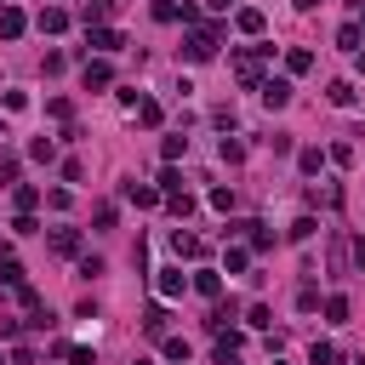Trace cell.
<instances>
[{
  "label": "cell",
  "mask_w": 365,
  "mask_h": 365,
  "mask_svg": "<svg viewBox=\"0 0 365 365\" xmlns=\"http://www.w3.org/2000/svg\"><path fill=\"white\" fill-rule=\"evenodd\" d=\"M52 251L58 257H80V234L74 228H52Z\"/></svg>",
  "instance_id": "obj_6"
},
{
  "label": "cell",
  "mask_w": 365,
  "mask_h": 365,
  "mask_svg": "<svg viewBox=\"0 0 365 365\" xmlns=\"http://www.w3.org/2000/svg\"><path fill=\"white\" fill-rule=\"evenodd\" d=\"M166 359H189V343H182V337H166Z\"/></svg>",
  "instance_id": "obj_30"
},
{
  "label": "cell",
  "mask_w": 365,
  "mask_h": 365,
  "mask_svg": "<svg viewBox=\"0 0 365 365\" xmlns=\"http://www.w3.org/2000/svg\"><path fill=\"white\" fill-rule=\"evenodd\" d=\"M331 103H337V109L354 103V86H348V80H331Z\"/></svg>",
  "instance_id": "obj_19"
},
{
  "label": "cell",
  "mask_w": 365,
  "mask_h": 365,
  "mask_svg": "<svg viewBox=\"0 0 365 365\" xmlns=\"http://www.w3.org/2000/svg\"><path fill=\"white\" fill-rule=\"evenodd\" d=\"M354 29H359V34H365V6H359V23H354Z\"/></svg>",
  "instance_id": "obj_35"
},
{
  "label": "cell",
  "mask_w": 365,
  "mask_h": 365,
  "mask_svg": "<svg viewBox=\"0 0 365 365\" xmlns=\"http://www.w3.org/2000/svg\"><path fill=\"white\" fill-rule=\"evenodd\" d=\"M0 280H6V286H23V268H18V257H6V251H0Z\"/></svg>",
  "instance_id": "obj_15"
},
{
  "label": "cell",
  "mask_w": 365,
  "mask_h": 365,
  "mask_svg": "<svg viewBox=\"0 0 365 365\" xmlns=\"http://www.w3.org/2000/svg\"><path fill=\"white\" fill-rule=\"evenodd\" d=\"M154 18H160V23H177V18H182V6H177V0H160Z\"/></svg>",
  "instance_id": "obj_26"
},
{
  "label": "cell",
  "mask_w": 365,
  "mask_h": 365,
  "mask_svg": "<svg viewBox=\"0 0 365 365\" xmlns=\"http://www.w3.org/2000/svg\"><path fill=\"white\" fill-rule=\"evenodd\" d=\"M257 91H263V103H268V109H286V103H291V80H263Z\"/></svg>",
  "instance_id": "obj_4"
},
{
  "label": "cell",
  "mask_w": 365,
  "mask_h": 365,
  "mask_svg": "<svg viewBox=\"0 0 365 365\" xmlns=\"http://www.w3.org/2000/svg\"><path fill=\"white\" fill-rule=\"evenodd\" d=\"M40 206V189H29V182H23V189H18V211H34Z\"/></svg>",
  "instance_id": "obj_28"
},
{
  "label": "cell",
  "mask_w": 365,
  "mask_h": 365,
  "mask_svg": "<svg viewBox=\"0 0 365 365\" xmlns=\"http://www.w3.org/2000/svg\"><path fill=\"white\" fill-rule=\"evenodd\" d=\"M194 291H206V297H217V291H223V280H217V274H211V268H200V274H194Z\"/></svg>",
  "instance_id": "obj_17"
},
{
  "label": "cell",
  "mask_w": 365,
  "mask_h": 365,
  "mask_svg": "<svg viewBox=\"0 0 365 365\" xmlns=\"http://www.w3.org/2000/svg\"><path fill=\"white\" fill-rule=\"evenodd\" d=\"M137 120H143V126H160V103L143 98V103H137Z\"/></svg>",
  "instance_id": "obj_27"
},
{
  "label": "cell",
  "mask_w": 365,
  "mask_h": 365,
  "mask_svg": "<svg viewBox=\"0 0 365 365\" xmlns=\"http://www.w3.org/2000/svg\"><path fill=\"white\" fill-rule=\"evenodd\" d=\"M297 166H303V171H308V177H314V171H319V166H326V154H319V149H303V154H297Z\"/></svg>",
  "instance_id": "obj_23"
},
{
  "label": "cell",
  "mask_w": 365,
  "mask_h": 365,
  "mask_svg": "<svg viewBox=\"0 0 365 365\" xmlns=\"http://www.w3.org/2000/svg\"><path fill=\"white\" fill-rule=\"evenodd\" d=\"M109 80H114V74H109V63H103V58H98V63L86 58V91H103Z\"/></svg>",
  "instance_id": "obj_8"
},
{
  "label": "cell",
  "mask_w": 365,
  "mask_h": 365,
  "mask_svg": "<svg viewBox=\"0 0 365 365\" xmlns=\"http://www.w3.org/2000/svg\"><path fill=\"white\" fill-rule=\"evenodd\" d=\"M286 69H291V74H308V69H314V52H303V46H291V52H286Z\"/></svg>",
  "instance_id": "obj_13"
},
{
  "label": "cell",
  "mask_w": 365,
  "mask_h": 365,
  "mask_svg": "<svg viewBox=\"0 0 365 365\" xmlns=\"http://www.w3.org/2000/svg\"><path fill=\"white\" fill-rule=\"evenodd\" d=\"M206 6H211V12H228V0H206Z\"/></svg>",
  "instance_id": "obj_33"
},
{
  "label": "cell",
  "mask_w": 365,
  "mask_h": 365,
  "mask_svg": "<svg viewBox=\"0 0 365 365\" xmlns=\"http://www.w3.org/2000/svg\"><path fill=\"white\" fill-rule=\"evenodd\" d=\"M223 160H228V166H240V160H246V143H234V137H223Z\"/></svg>",
  "instance_id": "obj_25"
},
{
  "label": "cell",
  "mask_w": 365,
  "mask_h": 365,
  "mask_svg": "<svg viewBox=\"0 0 365 365\" xmlns=\"http://www.w3.org/2000/svg\"><path fill=\"white\" fill-rule=\"evenodd\" d=\"M109 12H114V0H86V12H80V18H86V29H91V23H103Z\"/></svg>",
  "instance_id": "obj_14"
},
{
  "label": "cell",
  "mask_w": 365,
  "mask_h": 365,
  "mask_svg": "<svg viewBox=\"0 0 365 365\" xmlns=\"http://www.w3.org/2000/svg\"><path fill=\"white\" fill-rule=\"evenodd\" d=\"M0 34H6V40L23 34V12H18V6H0Z\"/></svg>",
  "instance_id": "obj_11"
},
{
  "label": "cell",
  "mask_w": 365,
  "mask_h": 365,
  "mask_svg": "<svg viewBox=\"0 0 365 365\" xmlns=\"http://www.w3.org/2000/svg\"><path fill=\"white\" fill-rule=\"evenodd\" d=\"M182 149H189V137H166V143H160V154H166V166H177V160H182Z\"/></svg>",
  "instance_id": "obj_16"
},
{
  "label": "cell",
  "mask_w": 365,
  "mask_h": 365,
  "mask_svg": "<svg viewBox=\"0 0 365 365\" xmlns=\"http://www.w3.org/2000/svg\"><path fill=\"white\" fill-rule=\"evenodd\" d=\"M326 319H337V326H343V319H348V297H326Z\"/></svg>",
  "instance_id": "obj_24"
},
{
  "label": "cell",
  "mask_w": 365,
  "mask_h": 365,
  "mask_svg": "<svg viewBox=\"0 0 365 365\" xmlns=\"http://www.w3.org/2000/svg\"><path fill=\"white\" fill-rule=\"evenodd\" d=\"M308 365H337V348H331V343H314V348H308Z\"/></svg>",
  "instance_id": "obj_18"
},
{
  "label": "cell",
  "mask_w": 365,
  "mask_h": 365,
  "mask_svg": "<svg viewBox=\"0 0 365 365\" xmlns=\"http://www.w3.org/2000/svg\"><path fill=\"white\" fill-rule=\"evenodd\" d=\"M160 194H182V177H177V166H166V171H160Z\"/></svg>",
  "instance_id": "obj_20"
},
{
  "label": "cell",
  "mask_w": 365,
  "mask_h": 365,
  "mask_svg": "<svg viewBox=\"0 0 365 365\" xmlns=\"http://www.w3.org/2000/svg\"><path fill=\"white\" fill-rule=\"evenodd\" d=\"M91 46H98V52H120L126 34H120V29H91Z\"/></svg>",
  "instance_id": "obj_9"
},
{
  "label": "cell",
  "mask_w": 365,
  "mask_h": 365,
  "mask_svg": "<svg viewBox=\"0 0 365 365\" xmlns=\"http://www.w3.org/2000/svg\"><path fill=\"white\" fill-rule=\"evenodd\" d=\"M337 46H343V52H359V29H354V23H348V29H343V34H337Z\"/></svg>",
  "instance_id": "obj_29"
},
{
  "label": "cell",
  "mask_w": 365,
  "mask_h": 365,
  "mask_svg": "<svg viewBox=\"0 0 365 365\" xmlns=\"http://www.w3.org/2000/svg\"><path fill=\"white\" fill-rule=\"evenodd\" d=\"M154 286H160V297H166V303H177L182 291H189V280H182V268H160V280H154Z\"/></svg>",
  "instance_id": "obj_3"
},
{
  "label": "cell",
  "mask_w": 365,
  "mask_h": 365,
  "mask_svg": "<svg viewBox=\"0 0 365 365\" xmlns=\"http://www.w3.org/2000/svg\"><path fill=\"white\" fill-rule=\"evenodd\" d=\"M0 365H6V359H0Z\"/></svg>",
  "instance_id": "obj_38"
},
{
  "label": "cell",
  "mask_w": 365,
  "mask_h": 365,
  "mask_svg": "<svg viewBox=\"0 0 365 365\" xmlns=\"http://www.w3.org/2000/svg\"><path fill=\"white\" fill-rule=\"evenodd\" d=\"M137 365H149V359H137Z\"/></svg>",
  "instance_id": "obj_37"
},
{
  "label": "cell",
  "mask_w": 365,
  "mask_h": 365,
  "mask_svg": "<svg viewBox=\"0 0 365 365\" xmlns=\"http://www.w3.org/2000/svg\"><path fill=\"white\" fill-rule=\"evenodd\" d=\"M234 23H240V34H263V12H257V6H240Z\"/></svg>",
  "instance_id": "obj_12"
},
{
  "label": "cell",
  "mask_w": 365,
  "mask_h": 365,
  "mask_svg": "<svg viewBox=\"0 0 365 365\" xmlns=\"http://www.w3.org/2000/svg\"><path fill=\"white\" fill-rule=\"evenodd\" d=\"M46 114H52V120H69L74 109H69V98H52V103H46Z\"/></svg>",
  "instance_id": "obj_31"
},
{
  "label": "cell",
  "mask_w": 365,
  "mask_h": 365,
  "mask_svg": "<svg viewBox=\"0 0 365 365\" xmlns=\"http://www.w3.org/2000/svg\"><path fill=\"white\" fill-rule=\"evenodd\" d=\"M314 228H319L314 217H297V223H291V240H297V246H303V240H314Z\"/></svg>",
  "instance_id": "obj_21"
},
{
  "label": "cell",
  "mask_w": 365,
  "mask_h": 365,
  "mask_svg": "<svg viewBox=\"0 0 365 365\" xmlns=\"http://www.w3.org/2000/svg\"><path fill=\"white\" fill-rule=\"evenodd\" d=\"M131 206H160V189H149V182H126V189H120Z\"/></svg>",
  "instance_id": "obj_7"
},
{
  "label": "cell",
  "mask_w": 365,
  "mask_h": 365,
  "mask_svg": "<svg viewBox=\"0 0 365 365\" xmlns=\"http://www.w3.org/2000/svg\"><path fill=\"white\" fill-rule=\"evenodd\" d=\"M171 251L189 257V263H200V257H206V240H200V234H171Z\"/></svg>",
  "instance_id": "obj_5"
},
{
  "label": "cell",
  "mask_w": 365,
  "mask_h": 365,
  "mask_svg": "<svg viewBox=\"0 0 365 365\" xmlns=\"http://www.w3.org/2000/svg\"><path fill=\"white\" fill-rule=\"evenodd\" d=\"M274 52V46H257V52H234V74H240V86H263V58Z\"/></svg>",
  "instance_id": "obj_1"
},
{
  "label": "cell",
  "mask_w": 365,
  "mask_h": 365,
  "mask_svg": "<svg viewBox=\"0 0 365 365\" xmlns=\"http://www.w3.org/2000/svg\"><path fill=\"white\" fill-rule=\"evenodd\" d=\"M40 29H46V34H63V29H69V12H63V6H46V12H40Z\"/></svg>",
  "instance_id": "obj_10"
},
{
  "label": "cell",
  "mask_w": 365,
  "mask_h": 365,
  "mask_svg": "<svg viewBox=\"0 0 365 365\" xmlns=\"http://www.w3.org/2000/svg\"><path fill=\"white\" fill-rule=\"evenodd\" d=\"M0 182H18V160L12 154H0Z\"/></svg>",
  "instance_id": "obj_32"
},
{
  "label": "cell",
  "mask_w": 365,
  "mask_h": 365,
  "mask_svg": "<svg viewBox=\"0 0 365 365\" xmlns=\"http://www.w3.org/2000/svg\"><path fill=\"white\" fill-rule=\"evenodd\" d=\"M297 6H303V12H314V6H319V0H297Z\"/></svg>",
  "instance_id": "obj_34"
},
{
  "label": "cell",
  "mask_w": 365,
  "mask_h": 365,
  "mask_svg": "<svg viewBox=\"0 0 365 365\" xmlns=\"http://www.w3.org/2000/svg\"><path fill=\"white\" fill-rule=\"evenodd\" d=\"M0 6H12V0H0Z\"/></svg>",
  "instance_id": "obj_36"
},
{
  "label": "cell",
  "mask_w": 365,
  "mask_h": 365,
  "mask_svg": "<svg viewBox=\"0 0 365 365\" xmlns=\"http://www.w3.org/2000/svg\"><path fill=\"white\" fill-rule=\"evenodd\" d=\"M143 331H149V337H166V314H160V308L143 314Z\"/></svg>",
  "instance_id": "obj_22"
},
{
  "label": "cell",
  "mask_w": 365,
  "mask_h": 365,
  "mask_svg": "<svg viewBox=\"0 0 365 365\" xmlns=\"http://www.w3.org/2000/svg\"><path fill=\"white\" fill-rule=\"evenodd\" d=\"M217 34H223V29H194V34H189V46H182V52H189V63L217 58Z\"/></svg>",
  "instance_id": "obj_2"
}]
</instances>
